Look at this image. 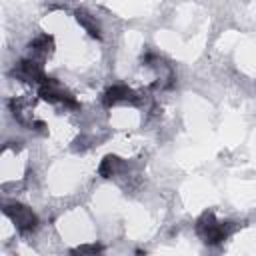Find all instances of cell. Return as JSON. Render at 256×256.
<instances>
[{
    "instance_id": "6da1fadb",
    "label": "cell",
    "mask_w": 256,
    "mask_h": 256,
    "mask_svg": "<svg viewBox=\"0 0 256 256\" xmlns=\"http://www.w3.org/2000/svg\"><path fill=\"white\" fill-rule=\"evenodd\" d=\"M232 230H234L232 222H218L212 212H204L196 220V232H198V236L202 238L204 244H210V246L224 242L232 234Z\"/></svg>"
},
{
    "instance_id": "7a4b0ae2",
    "label": "cell",
    "mask_w": 256,
    "mask_h": 256,
    "mask_svg": "<svg viewBox=\"0 0 256 256\" xmlns=\"http://www.w3.org/2000/svg\"><path fill=\"white\" fill-rule=\"evenodd\" d=\"M4 214L16 224L20 232H32L38 228V216L20 202H4Z\"/></svg>"
},
{
    "instance_id": "3957f363",
    "label": "cell",
    "mask_w": 256,
    "mask_h": 256,
    "mask_svg": "<svg viewBox=\"0 0 256 256\" xmlns=\"http://www.w3.org/2000/svg\"><path fill=\"white\" fill-rule=\"evenodd\" d=\"M38 94L42 100L46 102H58V104H64V106H72V108H78V102L70 96V92L56 80V78H44L40 84H38Z\"/></svg>"
},
{
    "instance_id": "277c9868",
    "label": "cell",
    "mask_w": 256,
    "mask_h": 256,
    "mask_svg": "<svg viewBox=\"0 0 256 256\" xmlns=\"http://www.w3.org/2000/svg\"><path fill=\"white\" fill-rule=\"evenodd\" d=\"M140 96L128 88V86H112L104 92V104L114 106V104H138Z\"/></svg>"
},
{
    "instance_id": "5b68a950",
    "label": "cell",
    "mask_w": 256,
    "mask_h": 256,
    "mask_svg": "<svg viewBox=\"0 0 256 256\" xmlns=\"http://www.w3.org/2000/svg\"><path fill=\"white\" fill-rule=\"evenodd\" d=\"M14 76H18V78H24V80H30V82H36V84H40L46 76H44V70H42V64L38 62V60H22L20 64H18V68H14V72H12Z\"/></svg>"
},
{
    "instance_id": "8992f818",
    "label": "cell",
    "mask_w": 256,
    "mask_h": 256,
    "mask_svg": "<svg viewBox=\"0 0 256 256\" xmlns=\"http://www.w3.org/2000/svg\"><path fill=\"white\" fill-rule=\"evenodd\" d=\"M126 170H128L126 162L120 160V158L114 156V154L104 156V160H102L100 166H98V174H100L102 178H112V176H118V174H126Z\"/></svg>"
},
{
    "instance_id": "52a82bcc",
    "label": "cell",
    "mask_w": 256,
    "mask_h": 256,
    "mask_svg": "<svg viewBox=\"0 0 256 256\" xmlns=\"http://www.w3.org/2000/svg\"><path fill=\"white\" fill-rule=\"evenodd\" d=\"M76 20H78V24L92 36V38H102V32H100V24L96 22V18L92 16V14H88L84 8H78L76 10Z\"/></svg>"
},
{
    "instance_id": "ba28073f",
    "label": "cell",
    "mask_w": 256,
    "mask_h": 256,
    "mask_svg": "<svg viewBox=\"0 0 256 256\" xmlns=\"http://www.w3.org/2000/svg\"><path fill=\"white\" fill-rule=\"evenodd\" d=\"M52 48H54V40L48 34H42V36H38L30 42V50L36 56H48L52 52Z\"/></svg>"
},
{
    "instance_id": "9c48e42d",
    "label": "cell",
    "mask_w": 256,
    "mask_h": 256,
    "mask_svg": "<svg viewBox=\"0 0 256 256\" xmlns=\"http://www.w3.org/2000/svg\"><path fill=\"white\" fill-rule=\"evenodd\" d=\"M98 252H102V246L98 244H84L72 250V254H98Z\"/></svg>"
},
{
    "instance_id": "30bf717a",
    "label": "cell",
    "mask_w": 256,
    "mask_h": 256,
    "mask_svg": "<svg viewBox=\"0 0 256 256\" xmlns=\"http://www.w3.org/2000/svg\"><path fill=\"white\" fill-rule=\"evenodd\" d=\"M90 144H88V138H84V136H80V138H76L74 140V150H84V148H88Z\"/></svg>"
}]
</instances>
